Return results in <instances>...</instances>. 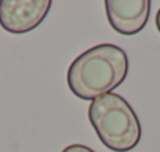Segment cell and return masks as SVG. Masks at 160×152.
Returning a JSON list of instances; mask_svg holds the SVG:
<instances>
[{
    "mask_svg": "<svg viewBox=\"0 0 160 152\" xmlns=\"http://www.w3.org/2000/svg\"><path fill=\"white\" fill-rule=\"evenodd\" d=\"M61 152H96V150H93L91 147H88L85 144H69Z\"/></svg>",
    "mask_w": 160,
    "mask_h": 152,
    "instance_id": "obj_5",
    "label": "cell"
},
{
    "mask_svg": "<svg viewBox=\"0 0 160 152\" xmlns=\"http://www.w3.org/2000/svg\"><path fill=\"white\" fill-rule=\"evenodd\" d=\"M88 119L105 147L129 152L141 140V125L130 104L119 94L108 93L88 107Z\"/></svg>",
    "mask_w": 160,
    "mask_h": 152,
    "instance_id": "obj_2",
    "label": "cell"
},
{
    "mask_svg": "<svg viewBox=\"0 0 160 152\" xmlns=\"http://www.w3.org/2000/svg\"><path fill=\"white\" fill-rule=\"evenodd\" d=\"M127 72V53L115 44H99L71 63L68 86L78 99L94 101L118 88L126 80Z\"/></svg>",
    "mask_w": 160,
    "mask_h": 152,
    "instance_id": "obj_1",
    "label": "cell"
},
{
    "mask_svg": "<svg viewBox=\"0 0 160 152\" xmlns=\"http://www.w3.org/2000/svg\"><path fill=\"white\" fill-rule=\"evenodd\" d=\"M50 0H0V27L13 35L35 30L47 16Z\"/></svg>",
    "mask_w": 160,
    "mask_h": 152,
    "instance_id": "obj_3",
    "label": "cell"
},
{
    "mask_svg": "<svg viewBox=\"0 0 160 152\" xmlns=\"http://www.w3.org/2000/svg\"><path fill=\"white\" fill-rule=\"evenodd\" d=\"M105 13L110 27L119 35L140 33L149 19V0H107Z\"/></svg>",
    "mask_w": 160,
    "mask_h": 152,
    "instance_id": "obj_4",
    "label": "cell"
},
{
    "mask_svg": "<svg viewBox=\"0 0 160 152\" xmlns=\"http://www.w3.org/2000/svg\"><path fill=\"white\" fill-rule=\"evenodd\" d=\"M155 27H157V30L160 33V10L157 11V16H155Z\"/></svg>",
    "mask_w": 160,
    "mask_h": 152,
    "instance_id": "obj_6",
    "label": "cell"
}]
</instances>
